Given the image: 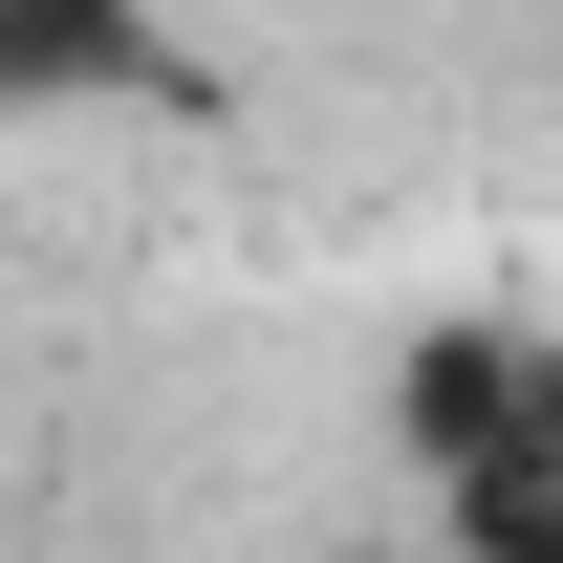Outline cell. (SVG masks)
<instances>
[{
  "label": "cell",
  "instance_id": "obj_1",
  "mask_svg": "<svg viewBox=\"0 0 563 563\" xmlns=\"http://www.w3.org/2000/svg\"><path fill=\"white\" fill-rule=\"evenodd\" d=\"M390 477L455 563H563V325L542 303H455L390 347Z\"/></svg>",
  "mask_w": 563,
  "mask_h": 563
}]
</instances>
